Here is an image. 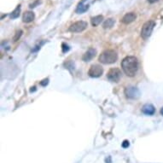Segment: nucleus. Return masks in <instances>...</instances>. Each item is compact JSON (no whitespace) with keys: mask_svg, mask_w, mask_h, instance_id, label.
Wrapping results in <instances>:
<instances>
[{"mask_svg":"<svg viewBox=\"0 0 163 163\" xmlns=\"http://www.w3.org/2000/svg\"><path fill=\"white\" fill-rule=\"evenodd\" d=\"M121 68L126 75L133 77L139 70V61L135 56H126L121 62Z\"/></svg>","mask_w":163,"mask_h":163,"instance_id":"f257e3e1","label":"nucleus"},{"mask_svg":"<svg viewBox=\"0 0 163 163\" xmlns=\"http://www.w3.org/2000/svg\"><path fill=\"white\" fill-rule=\"evenodd\" d=\"M118 59V55L113 50H107L99 56L98 61L103 64H112Z\"/></svg>","mask_w":163,"mask_h":163,"instance_id":"f03ea898","label":"nucleus"},{"mask_svg":"<svg viewBox=\"0 0 163 163\" xmlns=\"http://www.w3.org/2000/svg\"><path fill=\"white\" fill-rule=\"evenodd\" d=\"M155 27V22L154 21H148L143 24L141 31V36L143 40H147L150 37Z\"/></svg>","mask_w":163,"mask_h":163,"instance_id":"7ed1b4c3","label":"nucleus"},{"mask_svg":"<svg viewBox=\"0 0 163 163\" xmlns=\"http://www.w3.org/2000/svg\"><path fill=\"white\" fill-rule=\"evenodd\" d=\"M87 27H88V24L86 21H76L70 26L69 31L72 33H80V32H83L84 30L86 29Z\"/></svg>","mask_w":163,"mask_h":163,"instance_id":"20e7f679","label":"nucleus"},{"mask_svg":"<svg viewBox=\"0 0 163 163\" xmlns=\"http://www.w3.org/2000/svg\"><path fill=\"white\" fill-rule=\"evenodd\" d=\"M125 95L127 98L138 99L140 97V91L137 87L128 86L125 89Z\"/></svg>","mask_w":163,"mask_h":163,"instance_id":"39448f33","label":"nucleus"},{"mask_svg":"<svg viewBox=\"0 0 163 163\" xmlns=\"http://www.w3.org/2000/svg\"><path fill=\"white\" fill-rule=\"evenodd\" d=\"M107 78L112 81V82H115L117 83L120 81V79L121 78V72L119 69L114 68V69H109V71L107 74Z\"/></svg>","mask_w":163,"mask_h":163,"instance_id":"423d86ee","label":"nucleus"},{"mask_svg":"<svg viewBox=\"0 0 163 163\" xmlns=\"http://www.w3.org/2000/svg\"><path fill=\"white\" fill-rule=\"evenodd\" d=\"M104 74V69L102 68V66L98 64H94L90 68L89 71H88V74L89 76L92 77V78H98L101 77Z\"/></svg>","mask_w":163,"mask_h":163,"instance_id":"0eeeda50","label":"nucleus"},{"mask_svg":"<svg viewBox=\"0 0 163 163\" xmlns=\"http://www.w3.org/2000/svg\"><path fill=\"white\" fill-rule=\"evenodd\" d=\"M96 54H97V50L93 49V48H90V49L83 55L82 60H83L84 62H90V61H91V60L95 57Z\"/></svg>","mask_w":163,"mask_h":163,"instance_id":"6e6552de","label":"nucleus"},{"mask_svg":"<svg viewBox=\"0 0 163 163\" xmlns=\"http://www.w3.org/2000/svg\"><path fill=\"white\" fill-rule=\"evenodd\" d=\"M136 18H137L136 14L133 13V12H130V13H127V14L124 15L121 21L124 24H130V23L133 22L134 21L136 20Z\"/></svg>","mask_w":163,"mask_h":163,"instance_id":"1a4fd4ad","label":"nucleus"},{"mask_svg":"<svg viewBox=\"0 0 163 163\" xmlns=\"http://www.w3.org/2000/svg\"><path fill=\"white\" fill-rule=\"evenodd\" d=\"M35 19V14L33 11H26L23 15H22V21L23 22L29 23L34 21Z\"/></svg>","mask_w":163,"mask_h":163,"instance_id":"9d476101","label":"nucleus"},{"mask_svg":"<svg viewBox=\"0 0 163 163\" xmlns=\"http://www.w3.org/2000/svg\"><path fill=\"white\" fill-rule=\"evenodd\" d=\"M142 112L143 114H148V115H152L155 112V109L152 104H145L142 108Z\"/></svg>","mask_w":163,"mask_h":163,"instance_id":"9b49d317","label":"nucleus"},{"mask_svg":"<svg viewBox=\"0 0 163 163\" xmlns=\"http://www.w3.org/2000/svg\"><path fill=\"white\" fill-rule=\"evenodd\" d=\"M115 23V21L113 19V18H109V19H107V20L105 21L104 22V24H103V27H104V29H109V28H112L113 27V26Z\"/></svg>","mask_w":163,"mask_h":163,"instance_id":"f8f14e48","label":"nucleus"},{"mask_svg":"<svg viewBox=\"0 0 163 163\" xmlns=\"http://www.w3.org/2000/svg\"><path fill=\"white\" fill-rule=\"evenodd\" d=\"M104 20V16L103 15H97V16H94L91 18V25L93 26V27H97V26H98L102 21Z\"/></svg>","mask_w":163,"mask_h":163,"instance_id":"ddd939ff","label":"nucleus"},{"mask_svg":"<svg viewBox=\"0 0 163 163\" xmlns=\"http://www.w3.org/2000/svg\"><path fill=\"white\" fill-rule=\"evenodd\" d=\"M88 8H89V5H83V2H82V3H80L79 6H78V8H77V10H76V12H77L78 14H82V13H84L85 11H86V10H88Z\"/></svg>","mask_w":163,"mask_h":163,"instance_id":"4468645a","label":"nucleus"},{"mask_svg":"<svg viewBox=\"0 0 163 163\" xmlns=\"http://www.w3.org/2000/svg\"><path fill=\"white\" fill-rule=\"evenodd\" d=\"M21 14V5H17V7L15 8V10H13V12L10 15V18L11 19H16L19 17V15Z\"/></svg>","mask_w":163,"mask_h":163,"instance_id":"2eb2a0df","label":"nucleus"},{"mask_svg":"<svg viewBox=\"0 0 163 163\" xmlns=\"http://www.w3.org/2000/svg\"><path fill=\"white\" fill-rule=\"evenodd\" d=\"M21 34H22V31H21V30L17 31L16 34H15V37H14V41H17V40H19L21 38Z\"/></svg>","mask_w":163,"mask_h":163,"instance_id":"dca6fc26","label":"nucleus"},{"mask_svg":"<svg viewBox=\"0 0 163 163\" xmlns=\"http://www.w3.org/2000/svg\"><path fill=\"white\" fill-rule=\"evenodd\" d=\"M122 147H123V148H125V149L128 148V147H129V142L127 141V140H125L123 143H122Z\"/></svg>","mask_w":163,"mask_h":163,"instance_id":"f3484780","label":"nucleus"},{"mask_svg":"<svg viewBox=\"0 0 163 163\" xmlns=\"http://www.w3.org/2000/svg\"><path fill=\"white\" fill-rule=\"evenodd\" d=\"M159 0H148L149 3H150V4H154V3H155V2H157Z\"/></svg>","mask_w":163,"mask_h":163,"instance_id":"a211bd4d","label":"nucleus"},{"mask_svg":"<svg viewBox=\"0 0 163 163\" xmlns=\"http://www.w3.org/2000/svg\"><path fill=\"white\" fill-rule=\"evenodd\" d=\"M161 114L163 115V108L161 109Z\"/></svg>","mask_w":163,"mask_h":163,"instance_id":"6ab92c4d","label":"nucleus"}]
</instances>
